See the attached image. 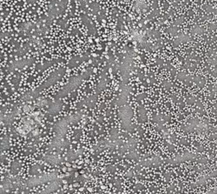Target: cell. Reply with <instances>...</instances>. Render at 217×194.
<instances>
[{
	"mask_svg": "<svg viewBox=\"0 0 217 194\" xmlns=\"http://www.w3.org/2000/svg\"><path fill=\"white\" fill-rule=\"evenodd\" d=\"M55 176L53 175H48V176H45V177H39V178H37V179H32L31 181H30L29 183H32L33 182L34 185H38V184H43L45 182H47L48 179H54Z\"/></svg>",
	"mask_w": 217,
	"mask_h": 194,
	"instance_id": "obj_1",
	"label": "cell"
}]
</instances>
